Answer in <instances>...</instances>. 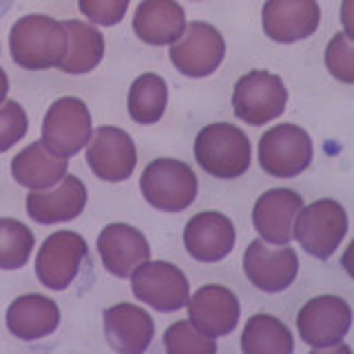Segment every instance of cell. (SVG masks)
<instances>
[{"mask_svg": "<svg viewBox=\"0 0 354 354\" xmlns=\"http://www.w3.org/2000/svg\"><path fill=\"white\" fill-rule=\"evenodd\" d=\"M11 58L29 71L58 66L66 51V31L62 22L42 14H29L16 20L9 33Z\"/></svg>", "mask_w": 354, "mask_h": 354, "instance_id": "cell-1", "label": "cell"}, {"mask_svg": "<svg viewBox=\"0 0 354 354\" xmlns=\"http://www.w3.org/2000/svg\"><path fill=\"white\" fill-rule=\"evenodd\" d=\"M193 153L197 164L219 180H235L250 169V140L228 122H215L199 131Z\"/></svg>", "mask_w": 354, "mask_h": 354, "instance_id": "cell-2", "label": "cell"}, {"mask_svg": "<svg viewBox=\"0 0 354 354\" xmlns=\"http://www.w3.org/2000/svg\"><path fill=\"white\" fill-rule=\"evenodd\" d=\"M140 191L153 208L162 213H180L195 202L199 182L188 164L173 158H160L142 171Z\"/></svg>", "mask_w": 354, "mask_h": 354, "instance_id": "cell-3", "label": "cell"}, {"mask_svg": "<svg viewBox=\"0 0 354 354\" xmlns=\"http://www.w3.org/2000/svg\"><path fill=\"white\" fill-rule=\"evenodd\" d=\"M348 232V213L337 199H317L299 210L292 239L317 259H328L337 252Z\"/></svg>", "mask_w": 354, "mask_h": 354, "instance_id": "cell-4", "label": "cell"}, {"mask_svg": "<svg viewBox=\"0 0 354 354\" xmlns=\"http://www.w3.org/2000/svg\"><path fill=\"white\" fill-rule=\"evenodd\" d=\"M288 104V88L279 75L254 69L241 75L232 91L235 115L250 127H261L277 120Z\"/></svg>", "mask_w": 354, "mask_h": 354, "instance_id": "cell-5", "label": "cell"}, {"mask_svg": "<svg viewBox=\"0 0 354 354\" xmlns=\"http://www.w3.org/2000/svg\"><path fill=\"white\" fill-rule=\"evenodd\" d=\"M352 326V308L337 295L313 297L297 315V330L313 350L337 348Z\"/></svg>", "mask_w": 354, "mask_h": 354, "instance_id": "cell-6", "label": "cell"}, {"mask_svg": "<svg viewBox=\"0 0 354 354\" xmlns=\"http://www.w3.org/2000/svg\"><path fill=\"white\" fill-rule=\"evenodd\" d=\"M91 140V113L80 97L55 100L42 120V142L51 153L71 158Z\"/></svg>", "mask_w": 354, "mask_h": 354, "instance_id": "cell-7", "label": "cell"}, {"mask_svg": "<svg viewBox=\"0 0 354 354\" xmlns=\"http://www.w3.org/2000/svg\"><path fill=\"white\" fill-rule=\"evenodd\" d=\"M313 162V140L297 124H277L259 140V164L270 177H297Z\"/></svg>", "mask_w": 354, "mask_h": 354, "instance_id": "cell-8", "label": "cell"}, {"mask_svg": "<svg viewBox=\"0 0 354 354\" xmlns=\"http://www.w3.org/2000/svg\"><path fill=\"white\" fill-rule=\"evenodd\" d=\"M131 290L140 301L160 310L175 313L188 304L191 286L186 274L169 261L147 259L131 272Z\"/></svg>", "mask_w": 354, "mask_h": 354, "instance_id": "cell-9", "label": "cell"}, {"mask_svg": "<svg viewBox=\"0 0 354 354\" xmlns=\"http://www.w3.org/2000/svg\"><path fill=\"white\" fill-rule=\"evenodd\" d=\"M88 248L82 235L58 230L44 239L36 254V277L49 290H66L82 268Z\"/></svg>", "mask_w": 354, "mask_h": 354, "instance_id": "cell-10", "label": "cell"}, {"mask_svg": "<svg viewBox=\"0 0 354 354\" xmlns=\"http://www.w3.org/2000/svg\"><path fill=\"white\" fill-rule=\"evenodd\" d=\"M171 62L188 77H206L221 64L226 55V42L221 33L208 22H188L184 33L171 44Z\"/></svg>", "mask_w": 354, "mask_h": 354, "instance_id": "cell-11", "label": "cell"}, {"mask_svg": "<svg viewBox=\"0 0 354 354\" xmlns=\"http://www.w3.org/2000/svg\"><path fill=\"white\" fill-rule=\"evenodd\" d=\"M243 272L257 290L281 292L297 279L299 257L288 243L281 248H270L263 239H254L243 252Z\"/></svg>", "mask_w": 354, "mask_h": 354, "instance_id": "cell-12", "label": "cell"}, {"mask_svg": "<svg viewBox=\"0 0 354 354\" xmlns=\"http://www.w3.org/2000/svg\"><path fill=\"white\" fill-rule=\"evenodd\" d=\"M86 164L100 180L124 182L138 164L136 142L118 127H100L88 140Z\"/></svg>", "mask_w": 354, "mask_h": 354, "instance_id": "cell-13", "label": "cell"}, {"mask_svg": "<svg viewBox=\"0 0 354 354\" xmlns=\"http://www.w3.org/2000/svg\"><path fill=\"white\" fill-rule=\"evenodd\" d=\"M186 306L188 321L210 339L230 335L239 324V301L235 292L224 286H202L193 297H188Z\"/></svg>", "mask_w": 354, "mask_h": 354, "instance_id": "cell-14", "label": "cell"}, {"mask_svg": "<svg viewBox=\"0 0 354 354\" xmlns=\"http://www.w3.org/2000/svg\"><path fill=\"white\" fill-rule=\"evenodd\" d=\"M321 9L317 0H266L261 25L274 42L292 44L310 38L319 29Z\"/></svg>", "mask_w": 354, "mask_h": 354, "instance_id": "cell-15", "label": "cell"}, {"mask_svg": "<svg viewBox=\"0 0 354 354\" xmlns=\"http://www.w3.org/2000/svg\"><path fill=\"white\" fill-rule=\"evenodd\" d=\"M237 232L232 221L217 213V210H204L188 219L184 228V246L193 259L202 263H215L226 259L235 248Z\"/></svg>", "mask_w": 354, "mask_h": 354, "instance_id": "cell-16", "label": "cell"}, {"mask_svg": "<svg viewBox=\"0 0 354 354\" xmlns=\"http://www.w3.org/2000/svg\"><path fill=\"white\" fill-rule=\"evenodd\" d=\"M304 208V197L297 195L290 188H272L266 191L252 208V224L259 237L268 243L292 241V228L299 210Z\"/></svg>", "mask_w": 354, "mask_h": 354, "instance_id": "cell-17", "label": "cell"}, {"mask_svg": "<svg viewBox=\"0 0 354 354\" xmlns=\"http://www.w3.org/2000/svg\"><path fill=\"white\" fill-rule=\"evenodd\" d=\"M97 252L104 268L115 277H131L140 263L151 259V246L144 232L122 221L102 228L97 237Z\"/></svg>", "mask_w": 354, "mask_h": 354, "instance_id": "cell-18", "label": "cell"}, {"mask_svg": "<svg viewBox=\"0 0 354 354\" xmlns=\"http://www.w3.org/2000/svg\"><path fill=\"white\" fill-rule=\"evenodd\" d=\"M104 337L115 352L142 354L155 337L153 317L136 304H115L104 310Z\"/></svg>", "mask_w": 354, "mask_h": 354, "instance_id": "cell-19", "label": "cell"}, {"mask_svg": "<svg viewBox=\"0 0 354 354\" xmlns=\"http://www.w3.org/2000/svg\"><path fill=\"white\" fill-rule=\"evenodd\" d=\"M86 188L75 175H64L51 191H31L27 195V215L38 224H60L82 215Z\"/></svg>", "mask_w": 354, "mask_h": 354, "instance_id": "cell-20", "label": "cell"}, {"mask_svg": "<svg viewBox=\"0 0 354 354\" xmlns=\"http://www.w3.org/2000/svg\"><path fill=\"white\" fill-rule=\"evenodd\" d=\"M7 330L20 341H38L60 326V308L44 295H22L11 301L5 317Z\"/></svg>", "mask_w": 354, "mask_h": 354, "instance_id": "cell-21", "label": "cell"}, {"mask_svg": "<svg viewBox=\"0 0 354 354\" xmlns=\"http://www.w3.org/2000/svg\"><path fill=\"white\" fill-rule=\"evenodd\" d=\"M184 29L186 14L177 0H142L133 16L136 36L153 47L173 44L184 33Z\"/></svg>", "mask_w": 354, "mask_h": 354, "instance_id": "cell-22", "label": "cell"}, {"mask_svg": "<svg viewBox=\"0 0 354 354\" xmlns=\"http://www.w3.org/2000/svg\"><path fill=\"white\" fill-rule=\"evenodd\" d=\"M69 162L66 158L51 153L44 142H31L11 160V175L20 186H27L31 191H44L58 184L66 175Z\"/></svg>", "mask_w": 354, "mask_h": 354, "instance_id": "cell-23", "label": "cell"}, {"mask_svg": "<svg viewBox=\"0 0 354 354\" xmlns=\"http://www.w3.org/2000/svg\"><path fill=\"white\" fill-rule=\"evenodd\" d=\"M66 51L58 62V69L71 75L93 71L104 58V38L93 25L82 20H64Z\"/></svg>", "mask_w": 354, "mask_h": 354, "instance_id": "cell-24", "label": "cell"}, {"mask_svg": "<svg viewBox=\"0 0 354 354\" xmlns=\"http://www.w3.org/2000/svg\"><path fill=\"white\" fill-rule=\"evenodd\" d=\"M241 350L246 354H290L295 350L292 332L272 315H252L241 335Z\"/></svg>", "mask_w": 354, "mask_h": 354, "instance_id": "cell-25", "label": "cell"}, {"mask_svg": "<svg viewBox=\"0 0 354 354\" xmlns=\"http://www.w3.org/2000/svg\"><path fill=\"white\" fill-rule=\"evenodd\" d=\"M166 102H169V86L166 80L158 73H142L136 77L129 88L127 106L129 115L138 122V124H155L160 122Z\"/></svg>", "mask_w": 354, "mask_h": 354, "instance_id": "cell-26", "label": "cell"}, {"mask_svg": "<svg viewBox=\"0 0 354 354\" xmlns=\"http://www.w3.org/2000/svg\"><path fill=\"white\" fill-rule=\"evenodd\" d=\"M33 232L18 219L0 217V270L22 268L33 252Z\"/></svg>", "mask_w": 354, "mask_h": 354, "instance_id": "cell-27", "label": "cell"}, {"mask_svg": "<svg viewBox=\"0 0 354 354\" xmlns=\"http://www.w3.org/2000/svg\"><path fill=\"white\" fill-rule=\"evenodd\" d=\"M164 348L169 354H213L217 343L202 335L191 321H177L164 332Z\"/></svg>", "mask_w": 354, "mask_h": 354, "instance_id": "cell-28", "label": "cell"}, {"mask_svg": "<svg viewBox=\"0 0 354 354\" xmlns=\"http://www.w3.org/2000/svg\"><path fill=\"white\" fill-rule=\"evenodd\" d=\"M326 66L337 80L352 84L354 82V44L352 36L346 31L337 33L326 47Z\"/></svg>", "mask_w": 354, "mask_h": 354, "instance_id": "cell-29", "label": "cell"}, {"mask_svg": "<svg viewBox=\"0 0 354 354\" xmlns=\"http://www.w3.org/2000/svg\"><path fill=\"white\" fill-rule=\"evenodd\" d=\"M29 129V118L20 102L16 100H5L0 104V153L9 151L18 144Z\"/></svg>", "mask_w": 354, "mask_h": 354, "instance_id": "cell-30", "label": "cell"}, {"mask_svg": "<svg viewBox=\"0 0 354 354\" xmlns=\"http://www.w3.org/2000/svg\"><path fill=\"white\" fill-rule=\"evenodd\" d=\"M77 7L95 25L113 27L124 20L129 0H77Z\"/></svg>", "mask_w": 354, "mask_h": 354, "instance_id": "cell-31", "label": "cell"}, {"mask_svg": "<svg viewBox=\"0 0 354 354\" xmlns=\"http://www.w3.org/2000/svg\"><path fill=\"white\" fill-rule=\"evenodd\" d=\"M7 93H9V77L3 69H0V104L7 100Z\"/></svg>", "mask_w": 354, "mask_h": 354, "instance_id": "cell-32", "label": "cell"}, {"mask_svg": "<svg viewBox=\"0 0 354 354\" xmlns=\"http://www.w3.org/2000/svg\"><path fill=\"white\" fill-rule=\"evenodd\" d=\"M11 5H14V0H0V18H3L11 9Z\"/></svg>", "mask_w": 354, "mask_h": 354, "instance_id": "cell-33", "label": "cell"}]
</instances>
